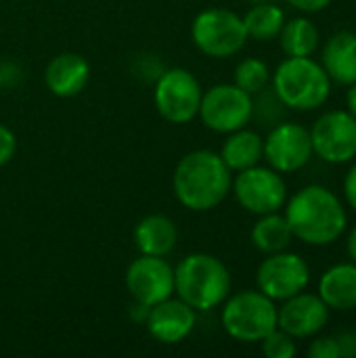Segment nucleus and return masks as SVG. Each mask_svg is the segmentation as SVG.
I'll return each instance as SVG.
<instances>
[{"label":"nucleus","instance_id":"obj_26","mask_svg":"<svg viewBox=\"0 0 356 358\" xmlns=\"http://www.w3.org/2000/svg\"><path fill=\"white\" fill-rule=\"evenodd\" d=\"M308 358H342L340 357V344L336 338H315L311 346L306 348Z\"/></svg>","mask_w":356,"mask_h":358},{"label":"nucleus","instance_id":"obj_30","mask_svg":"<svg viewBox=\"0 0 356 358\" xmlns=\"http://www.w3.org/2000/svg\"><path fill=\"white\" fill-rule=\"evenodd\" d=\"M336 340H338V344H340V357H346V358L356 357V334L355 331H344V334H340Z\"/></svg>","mask_w":356,"mask_h":358},{"label":"nucleus","instance_id":"obj_6","mask_svg":"<svg viewBox=\"0 0 356 358\" xmlns=\"http://www.w3.org/2000/svg\"><path fill=\"white\" fill-rule=\"evenodd\" d=\"M191 38L204 55L212 59H227L237 55L245 46L248 31L243 25V17L229 8L214 6L201 10L193 19Z\"/></svg>","mask_w":356,"mask_h":358},{"label":"nucleus","instance_id":"obj_3","mask_svg":"<svg viewBox=\"0 0 356 358\" xmlns=\"http://www.w3.org/2000/svg\"><path fill=\"white\" fill-rule=\"evenodd\" d=\"M174 294L199 313L220 306L231 294V273L212 254H189L174 266Z\"/></svg>","mask_w":356,"mask_h":358},{"label":"nucleus","instance_id":"obj_9","mask_svg":"<svg viewBox=\"0 0 356 358\" xmlns=\"http://www.w3.org/2000/svg\"><path fill=\"white\" fill-rule=\"evenodd\" d=\"M201 86L197 78L185 67L166 69L153 88V101L157 113L170 124H187L191 122L201 103Z\"/></svg>","mask_w":356,"mask_h":358},{"label":"nucleus","instance_id":"obj_34","mask_svg":"<svg viewBox=\"0 0 356 358\" xmlns=\"http://www.w3.org/2000/svg\"><path fill=\"white\" fill-rule=\"evenodd\" d=\"M0 88H2V71H0Z\"/></svg>","mask_w":356,"mask_h":358},{"label":"nucleus","instance_id":"obj_8","mask_svg":"<svg viewBox=\"0 0 356 358\" xmlns=\"http://www.w3.org/2000/svg\"><path fill=\"white\" fill-rule=\"evenodd\" d=\"M197 115L206 128L229 134L250 124L254 117V96L235 84H216L201 94Z\"/></svg>","mask_w":356,"mask_h":358},{"label":"nucleus","instance_id":"obj_23","mask_svg":"<svg viewBox=\"0 0 356 358\" xmlns=\"http://www.w3.org/2000/svg\"><path fill=\"white\" fill-rule=\"evenodd\" d=\"M283 23H285V13L273 2H258L243 17L248 38H254L260 42H269L277 38Z\"/></svg>","mask_w":356,"mask_h":358},{"label":"nucleus","instance_id":"obj_29","mask_svg":"<svg viewBox=\"0 0 356 358\" xmlns=\"http://www.w3.org/2000/svg\"><path fill=\"white\" fill-rule=\"evenodd\" d=\"M344 195H346V203L356 212V164L350 166V170L344 176Z\"/></svg>","mask_w":356,"mask_h":358},{"label":"nucleus","instance_id":"obj_11","mask_svg":"<svg viewBox=\"0 0 356 358\" xmlns=\"http://www.w3.org/2000/svg\"><path fill=\"white\" fill-rule=\"evenodd\" d=\"M313 153L334 166L356 159V120L346 109L323 113L311 128Z\"/></svg>","mask_w":356,"mask_h":358},{"label":"nucleus","instance_id":"obj_19","mask_svg":"<svg viewBox=\"0 0 356 358\" xmlns=\"http://www.w3.org/2000/svg\"><path fill=\"white\" fill-rule=\"evenodd\" d=\"M176 241L178 229L164 214H149L134 229V245L147 256H168L176 248Z\"/></svg>","mask_w":356,"mask_h":358},{"label":"nucleus","instance_id":"obj_20","mask_svg":"<svg viewBox=\"0 0 356 358\" xmlns=\"http://www.w3.org/2000/svg\"><path fill=\"white\" fill-rule=\"evenodd\" d=\"M262 151H264V138L254 130L239 128L227 134V141L222 143L218 155L222 157V162L231 172H241L245 168L260 164Z\"/></svg>","mask_w":356,"mask_h":358},{"label":"nucleus","instance_id":"obj_22","mask_svg":"<svg viewBox=\"0 0 356 358\" xmlns=\"http://www.w3.org/2000/svg\"><path fill=\"white\" fill-rule=\"evenodd\" d=\"M277 38L285 57H313L319 46V29L308 17L285 21Z\"/></svg>","mask_w":356,"mask_h":358},{"label":"nucleus","instance_id":"obj_4","mask_svg":"<svg viewBox=\"0 0 356 358\" xmlns=\"http://www.w3.org/2000/svg\"><path fill=\"white\" fill-rule=\"evenodd\" d=\"M271 82L277 99L296 111L319 109L332 94V80L313 57H285L271 73Z\"/></svg>","mask_w":356,"mask_h":358},{"label":"nucleus","instance_id":"obj_2","mask_svg":"<svg viewBox=\"0 0 356 358\" xmlns=\"http://www.w3.org/2000/svg\"><path fill=\"white\" fill-rule=\"evenodd\" d=\"M233 172L222 157L208 149L183 155L172 174V189L180 206L193 212L218 208L231 193Z\"/></svg>","mask_w":356,"mask_h":358},{"label":"nucleus","instance_id":"obj_21","mask_svg":"<svg viewBox=\"0 0 356 358\" xmlns=\"http://www.w3.org/2000/svg\"><path fill=\"white\" fill-rule=\"evenodd\" d=\"M294 233L287 224V218L281 212H271L258 216L252 227V243L262 254H277L290 248Z\"/></svg>","mask_w":356,"mask_h":358},{"label":"nucleus","instance_id":"obj_15","mask_svg":"<svg viewBox=\"0 0 356 358\" xmlns=\"http://www.w3.org/2000/svg\"><path fill=\"white\" fill-rule=\"evenodd\" d=\"M197 310L191 308L180 298H166L153 306H149L145 325L147 331L159 344H178L191 336L197 323Z\"/></svg>","mask_w":356,"mask_h":358},{"label":"nucleus","instance_id":"obj_25","mask_svg":"<svg viewBox=\"0 0 356 358\" xmlns=\"http://www.w3.org/2000/svg\"><path fill=\"white\" fill-rule=\"evenodd\" d=\"M262 352L266 358H294L298 348H296V338L285 334L283 329H273L262 342Z\"/></svg>","mask_w":356,"mask_h":358},{"label":"nucleus","instance_id":"obj_32","mask_svg":"<svg viewBox=\"0 0 356 358\" xmlns=\"http://www.w3.org/2000/svg\"><path fill=\"white\" fill-rule=\"evenodd\" d=\"M346 252H348L350 260L356 264V227L350 229V233H348V237H346Z\"/></svg>","mask_w":356,"mask_h":358},{"label":"nucleus","instance_id":"obj_14","mask_svg":"<svg viewBox=\"0 0 356 358\" xmlns=\"http://www.w3.org/2000/svg\"><path fill=\"white\" fill-rule=\"evenodd\" d=\"M329 321V308L319 294L300 292L281 302L277 308V327L296 340L315 338Z\"/></svg>","mask_w":356,"mask_h":358},{"label":"nucleus","instance_id":"obj_1","mask_svg":"<svg viewBox=\"0 0 356 358\" xmlns=\"http://www.w3.org/2000/svg\"><path fill=\"white\" fill-rule=\"evenodd\" d=\"M283 216L294 239L323 248L336 243L348 224V214L340 197L323 185H308L285 201Z\"/></svg>","mask_w":356,"mask_h":358},{"label":"nucleus","instance_id":"obj_5","mask_svg":"<svg viewBox=\"0 0 356 358\" xmlns=\"http://www.w3.org/2000/svg\"><path fill=\"white\" fill-rule=\"evenodd\" d=\"M222 329L237 342H262L277 329V304L260 289H243L229 294L220 313Z\"/></svg>","mask_w":356,"mask_h":358},{"label":"nucleus","instance_id":"obj_12","mask_svg":"<svg viewBox=\"0 0 356 358\" xmlns=\"http://www.w3.org/2000/svg\"><path fill=\"white\" fill-rule=\"evenodd\" d=\"M311 130L296 122H279L264 138L262 157L279 174H292L302 170L313 157Z\"/></svg>","mask_w":356,"mask_h":358},{"label":"nucleus","instance_id":"obj_28","mask_svg":"<svg viewBox=\"0 0 356 358\" xmlns=\"http://www.w3.org/2000/svg\"><path fill=\"white\" fill-rule=\"evenodd\" d=\"M334 0H287L290 6H294L296 10H302V13H321Z\"/></svg>","mask_w":356,"mask_h":358},{"label":"nucleus","instance_id":"obj_18","mask_svg":"<svg viewBox=\"0 0 356 358\" xmlns=\"http://www.w3.org/2000/svg\"><path fill=\"white\" fill-rule=\"evenodd\" d=\"M319 298L329 310L348 313L356 308V264L342 262L327 268L319 279Z\"/></svg>","mask_w":356,"mask_h":358},{"label":"nucleus","instance_id":"obj_7","mask_svg":"<svg viewBox=\"0 0 356 358\" xmlns=\"http://www.w3.org/2000/svg\"><path fill=\"white\" fill-rule=\"evenodd\" d=\"M231 191L237 203L256 216L281 212L287 201V185L283 176L271 166H252L233 178Z\"/></svg>","mask_w":356,"mask_h":358},{"label":"nucleus","instance_id":"obj_27","mask_svg":"<svg viewBox=\"0 0 356 358\" xmlns=\"http://www.w3.org/2000/svg\"><path fill=\"white\" fill-rule=\"evenodd\" d=\"M17 153V138L10 128L0 124V168L6 166Z\"/></svg>","mask_w":356,"mask_h":358},{"label":"nucleus","instance_id":"obj_10","mask_svg":"<svg viewBox=\"0 0 356 358\" xmlns=\"http://www.w3.org/2000/svg\"><path fill=\"white\" fill-rule=\"evenodd\" d=\"M308 283H311L308 262L300 254L287 250L269 254L256 271L258 289L275 302H283L304 292Z\"/></svg>","mask_w":356,"mask_h":358},{"label":"nucleus","instance_id":"obj_13","mask_svg":"<svg viewBox=\"0 0 356 358\" xmlns=\"http://www.w3.org/2000/svg\"><path fill=\"white\" fill-rule=\"evenodd\" d=\"M126 287L134 302L153 306L174 294V266L166 256L141 254L126 268Z\"/></svg>","mask_w":356,"mask_h":358},{"label":"nucleus","instance_id":"obj_24","mask_svg":"<svg viewBox=\"0 0 356 358\" xmlns=\"http://www.w3.org/2000/svg\"><path fill=\"white\" fill-rule=\"evenodd\" d=\"M233 78H235V82H233L235 86H239L248 94L256 96L258 92L266 90V86L271 82V69L264 61H260L256 57H248L235 67Z\"/></svg>","mask_w":356,"mask_h":358},{"label":"nucleus","instance_id":"obj_33","mask_svg":"<svg viewBox=\"0 0 356 358\" xmlns=\"http://www.w3.org/2000/svg\"><path fill=\"white\" fill-rule=\"evenodd\" d=\"M248 2H252V4H258V2H271V0H248Z\"/></svg>","mask_w":356,"mask_h":358},{"label":"nucleus","instance_id":"obj_16","mask_svg":"<svg viewBox=\"0 0 356 358\" xmlns=\"http://www.w3.org/2000/svg\"><path fill=\"white\" fill-rule=\"evenodd\" d=\"M90 80V65L78 52H61L44 69L46 88L61 99L80 94Z\"/></svg>","mask_w":356,"mask_h":358},{"label":"nucleus","instance_id":"obj_31","mask_svg":"<svg viewBox=\"0 0 356 358\" xmlns=\"http://www.w3.org/2000/svg\"><path fill=\"white\" fill-rule=\"evenodd\" d=\"M346 111L356 120V82L348 86V92H346Z\"/></svg>","mask_w":356,"mask_h":358},{"label":"nucleus","instance_id":"obj_17","mask_svg":"<svg viewBox=\"0 0 356 358\" xmlns=\"http://www.w3.org/2000/svg\"><path fill=\"white\" fill-rule=\"evenodd\" d=\"M321 65L329 80L342 86L356 82V31L334 34L321 52Z\"/></svg>","mask_w":356,"mask_h":358}]
</instances>
